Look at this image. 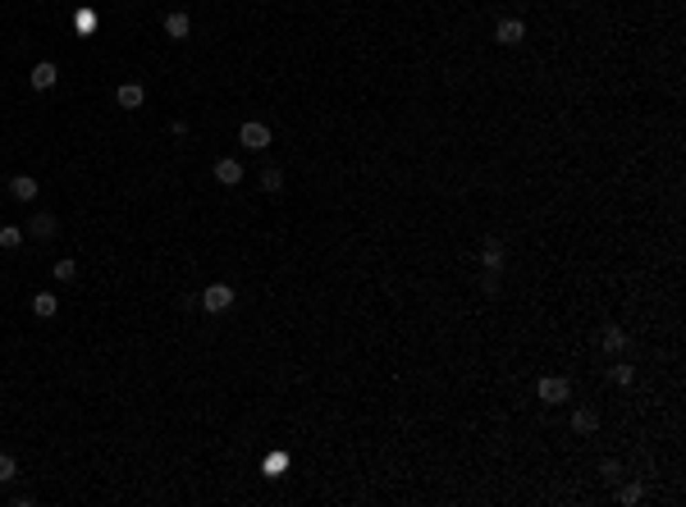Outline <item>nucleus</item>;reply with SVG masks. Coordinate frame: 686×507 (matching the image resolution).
Here are the masks:
<instances>
[{
    "instance_id": "1",
    "label": "nucleus",
    "mask_w": 686,
    "mask_h": 507,
    "mask_svg": "<svg viewBox=\"0 0 686 507\" xmlns=\"http://www.w3.org/2000/svg\"><path fill=\"white\" fill-rule=\"evenodd\" d=\"M535 393H540V402L559 407V402H568V398H572V384L563 380V375H545V380L535 384Z\"/></svg>"
},
{
    "instance_id": "2",
    "label": "nucleus",
    "mask_w": 686,
    "mask_h": 507,
    "mask_svg": "<svg viewBox=\"0 0 686 507\" xmlns=\"http://www.w3.org/2000/svg\"><path fill=\"white\" fill-rule=\"evenodd\" d=\"M202 306L211 311V316L229 311V306H233V288H229V283H211V288H202Z\"/></svg>"
},
{
    "instance_id": "3",
    "label": "nucleus",
    "mask_w": 686,
    "mask_h": 507,
    "mask_svg": "<svg viewBox=\"0 0 686 507\" xmlns=\"http://www.w3.org/2000/svg\"><path fill=\"white\" fill-rule=\"evenodd\" d=\"M238 142L247 147V151H266V147H270V128L252 119V124H242V128H238Z\"/></svg>"
},
{
    "instance_id": "4",
    "label": "nucleus",
    "mask_w": 686,
    "mask_h": 507,
    "mask_svg": "<svg viewBox=\"0 0 686 507\" xmlns=\"http://www.w3.org/2000/svg\"><path fill=\"white\" fill-rule=\"evenodd\" d=\"M495 41H499V46H521V41H526V28H521V19H503V23L495 28Z\"/></svg>"
},
{
    "instance_id": "5",
    "label": "nucleus",
    "mask_w": 686,
    "mask_h": 507,
    "mask_svg": "<svg viewBox=\"0 0 686 507\" xmlns=\"http://www.w3.org/2000/svg\"><path fill=\"white\" fill-rule=\"evenodd\" d=\"M216 183H225V188H238L242 183V165L233 160V155H220L216 160Z\"/></svg>"
},
{
    "instance_id": "6",
    "label": "nucleus",
    "mask_w": 686,
    "mask_h": 507,
    "mask_svg": "<svg viewBox=\"0 0 686 507\" xmlns=\"http://www.w3.org/2000/svg\"><path fill=\"white\" fill-rule=\"evenodd\" d=\"M10 197L14 202H37V178L32 174H14L10 178Z\"/></svg>"
},
{
    "instance_id": "7",
    "label": "nucleus",
    "mask_w": 686,
    "mask_h": 507,
    "mask_svg": "<svg viewBox=\"0 0 686 507\" xmlns=\"http://www.w3.org/2000/svg\"><path fill=\"white\" fill-rule=\"evenodd\" d=\"M572 430L576 434H595L599 430V411L595 407H576V411H572Z\"/></svg>"
},
{
    "instance_id": "8",
    "label": "nucleus",
    "mask_w": 686,
    "mask_h": 507,
    "mask_svg": "<svg viewBox=\"0 0 686 507\" xmlns=\"http://www.w3.org/2000/svg\"><path fill=\"white\" fill-rule=\"evenodd\" d=\"M599 347L618 356V352L627 347V330H618V325H604V334H599Z\"/></svg>"
},
{
    "instance_id": "9",
    "label": "nucleus",
    "mask_w": 686,
    "mask_h": 507,
    "mask_svg": "<svg viewBox=\"0 0 686 507\" xmlns=\"http://www.w3.org/2000/svg\"><path fill=\"white\" fill-rule=\"evenodd\" d=\"M28 78H32V87H37V91H46V87H55V78H60V69H55L51 60H41V64H37V69H32Z\"/></svg>"
},
{
    "instance_id": "10",
    "label": "nucleus",
    "mask_w": 686,
    "mask_h": 507,
    "mask_svg": "<svg viewBox=\"0 0 686 507\" xmlns=\"http://www.w3.org/2000/svg\"><path fill=\"white\" fill-rule=\"evenodd\" d=\"M503 256H508V252H503V242L490 238V242L481 247V266H485V270H503Z\"/></svg>"
},
{
    "instance_id": "11",
    "label": "nucleus",
    "mask_w": 686,
    "mask_h": 507,
    "mask_svg": "<svg viewBox=\"0 0 686 507\" xmlns=\"http://www.w3.org/2000/svg\"><path fill=\"white\" fill-rule=\"evenodd\" d=\"M114 101L124 105V110H138V105H142V101H147V91H142V87H138V83H124V87L114 91Z\"/></svg>"
},
{
    "instance_id": "12",
    "label": "nucleus",
    "mask_w": 686,
    "mask_h": 507,
    "mask_svg": "<svg viewBox=\"0 0 686 507\" xmlns=\"http://www.w3.org/2000/svg\"><path fill=\"white\" fill-rule=\"evenodd\" d=\"M55 228H60V219L46 215V211H41L37 219H28V233H32V238H55Z\"/></svg>"
},
{
    "instance_id": "13",
    "label": "nucleus",
    "mask_w": 686,
    "mask_h": 507,
    "mask_svg": "<svg viewBox=\"0 0 686 507\" xmlns=\"http://www.w3.org/2000/svg\"><path fill=\"white\" fill-rule=\"evenodd\" d=\"M165 32H169V37H174V41H183V37H188V32H192L188 14H165Z\"/></svg>"
},
{
    "instance_id": "14",
    "label": "nucleus",
    "mask_w": 686,
    "mask_h": 507,
    "mask_svg": "<svg viewBox=\"0 0 686 507\" xmlns=\"http://www.w3.org/2000/svg\"><path fill=\"white\" fill-rule=\"evenodd\" d=\"M32 311H37L41 320H51L55 311H60V302H55V292H37V297H32Z\"/></svg>"
},
{
    "instance_id": "15",
    "label": "nucleus",
    "mask_w": 686,
    "mask_h": 507,
    "mask_svg": "<svg viewBox=\"0 0 686 507\" xmlns=\"http://www.w3.org/2000/svg\"><path fill=\"white\" fill-rule=\"evenodd\" d=\"M0 247H5V252H19V247H23V228L5 224V228H0Z\"/></svg>"
},
{
    "instance_id": "16",
    "label": "nucleus",
    "mask_w": 686,
    "mask_h": 507,
    "mask_svg": "<svg viewBox=\"0 0 686 507\" xmlns=\"http://www.w3.org/2000/svg\"><path fill=\"white\" fill-rule=\"evenodd\" d=\"M261 188H266V192H280V188H284V169H275V165L261 169Z\"/></svg>"
},
{
    "instance_id": "17",
    "label": "nucleus",
    "mask_w": 686,
    "mask_h": 507,
    "mask_svg": "<svg viewBox=\"0 0 686 507\" xmlns=\"http://www.w3.org/2000/svg\"><path fill=\"white\" fill-rule=\"evenodd\" d=\"M599 475H604L609 484H618V480H623V466H618L613 457H604V462H599Z\"/></svg>"
},
{
    "instance_id": "18",
    "label": "nucleus",
    "mask_w": 686,
    "mask_h": 507,
    "mask_svg": "<svg viewBox=\"0 0 686 507\" xmlns=\"http://www.w3.org/2000/svg\"><path fill=\"white\" fill-rule=\"evenodd\" d=\"M14 475H19V462H14L10 453H0V484H10Z\"/></svg>"
},
{
    "instance_id": "19",
    "label": "nucleus",
    "mask_w": 686,
    "mask_h": 507,
    "mask_svg": "<svg viewBox=\"0 0 686 507\" xmlns=\"http://www.w3.org/2000/svg\"><path fill=\"white\" fill-rule=\"evenodd\" d=\"M618 498H623L627 507H636L641 498H645V489H641V484H623V489H618Z\"/></svg>"
},
{
    "instance_id": "20",
    "label": "nucleus",
    "mask_w": 686,
    "mask_h": 507,
    "mask_svg": "<svg viewBox=\"0 0 686 507\" xmlns=\"http://www.w3.org/2000/svg\"><path fill=\"white\" fill-rule=\"evenodd\" d=\"M481 292H485V297H499V270H485V279H481Z\"/></svg>"
},
{
    "instance_id": "21",
    "label": "nucleus",
    "mask_w": 686,
    "mask_h": 507,
    "mask_svg": "<svg viewBox=\"0 0 686 507\" xmlns=\"http://www.w3.org/2000/svg\"><path fill=\"white\" fill-rule=\"evenodd\" d=\"M74 274H78V266H74V261H55V279H60V283H69Z\"/></svg>"
},
{
    "instance_id": "22",
    "label": "nucleus",
    "mask_w": 686,
    "mask_h": 507,
    "mask_svg": "<svg viewBox=\"0 0 686 507\" xmlns=\"http://www.w3.org/2000/svg\"><path fill=\"white\" fill-rule=\"evenodd\" d=\"M609 375H613V384H632V380H636V370H632V366H623V361H618Z\"/></svg>"
}]
</instances>
